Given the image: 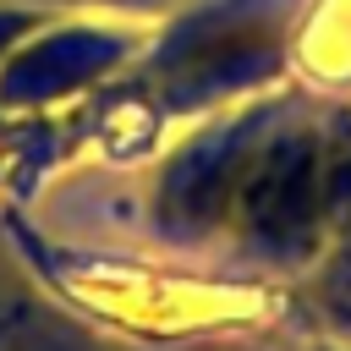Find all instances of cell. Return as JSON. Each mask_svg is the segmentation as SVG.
I'll return each mask as SVG.
<instances>
[{"label":"cell","instance_id":"1","mask_svg":"<svg viewBox=\"0 0 351 351\" xmlns=\"http://www.w3.org/2000/svg\"><path fill=\"white\" fill-rule=\"evenodd\" d=\"M335 186H340V165L318 148V137L291 132V137H274L258 154H247L230 170L225 197L252 236H263L269 247H285L318 225Z\"/></svg>","mask_w":351,"mask_h":351},{"label":"cell","instance_id":"2","mask_svg":"<svg viewBox=\"0 0 351 351\" xmlns=\"http://www.w3.org/2000/svg\"><path fill=\"white\" fill-rule=\"evenodd\" d=\"M104 60V38L93 33H55V38H33V44H16L11 60H5V88L11 93H55L66 88L71 77L93 71Z\"/></svg>","mask_w":351,"mask_h":351},{"label":"cell","instance_id":"3","mask_svg":"<svg viewBox=\"0 0 351 351\" xmlns=\"http://www.w3.org/2000/svg\"><path fill=\"white\" fill-rule=\"evenodd\" d=\"M27 22H33V11H16V5H0V49H5V44H22V33H27Z\"/></svg>","mask_w":351,"mask_h":351}]
</instances>
